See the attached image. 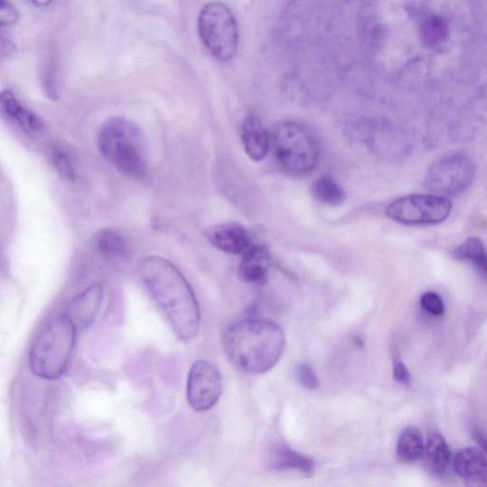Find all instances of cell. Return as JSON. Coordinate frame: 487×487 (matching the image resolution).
<instances>
[{"label":"cell","instance_id":"29","mask_svg":"<svg viewBox=\"0 0 487 487\" xmlns=\"http://www.w3.org/2000/svg\"><path fill=\"white\" fill-rule=\"evenodd\" d=\"M29 2L38 7H46L52 3V0H29Z\"/></svg>","mask_w":487,"mask_h":487},{"label":"cell","instance_id":"2","mask_svg":"<svg viewBox=\"0 0 487 487\" xmlns=\"http://www.w3.org/2000/svg\"><path fill=\"white\" fill-rule=\"evenodd\" d=\"M286 337L273 321L246 319L231 324L223 335V349L239 370L260 374L272 370L283 355Z\"/></svg>","mask_w":487,"mask_h":487},{"label":"cell","instance_id":"18","mask_svg":"<svg viewBox=\"0 0 487 487\" xmlns=\"http://www.w3.org/2000/svg\"><path fill=\"white\" fill-rule=\"evenodd\" d=\"M454 255L459 260L473 264L478 272L487 279V248L480 239H466L455 248Z\"/></svg>","mask_w":487,"mask_h":487},{"label":"cell","instance_id":"17","mask_svg":"<svg viewBox=\"0 0 487 487\" xmlns=\"http://www.w3.org/2000/svg\"><path fill=\"white\" fill-rule=\"evenodd\" d=\"M423 456L432 473L443 474L446 471L450 462V450L439 433H432L428 437Z\"/></svg>","mask_w":487,"mask_h":487},{"label":"cell","instance_id":"21","mask_svg":"<svg viewBox=\"0 0 487 487\" xmlns=\"http://www.w3.org/2000/svg\"><path fill=\"white\" fill-rule=\"evenodd\" d=\"M96 247L108 258H121L127 251V243L120 233L114 229H103L97 233Z\"/></svg>","mask_w":487,"mask_h":487},{"label":"cell","instance_id":"13","mask_svg":"<svg viewBox=\"0 0 487 487\" xmlns=\"http://www.w3.org/2000/svg\"><path fill=\"white\" fill-rule=\"evenodd\" d=\"M455 473L473 483L487 485V459L481 450L463 448L454 460Z\"/></svg>","mask_w":487,"mask_h":487},{"label":"cell","instance_id":"9","mask_svg":"<svg viewBox=\"0 0 487 487\" xmlns=\"http://www.w3.org/2000/svg\"><path fill=\"white\" fill-rule=\"evenodd\" d=\"M222 389L220 369L209 361H196L190 370L187 385V398L192 408L198 412L211 409L220 401Z\"/></svg>","mask_w":487,"mask_h":487},{"label":"cell","instance_id":"20","mask_svg":"<svg viewBox=\"0 0 487 487\" xmlns=\"http://www.w3.org/2000/svg\"><path fill=\"white\" fill-rule=\"evenodd\" d=\"M312 193L317 201L329 206H339L345 201V192L330 176H321L312 186Z\"/></svg>","mask_w":487,"mask_h":487},{"label":"cell","instance_id":"11","mask_svg":"<svg viewBox=\"0 0 487 487\" xmlns=\"http://www.w3.org/2000/svg\"><path fill=\"white\" fill-rule=\"evenodd\" d=\"M208 241L229 255L243 256L252 246L248 230L240 225L225 223L206 230Z\"/></svg>","mask_w":487,"mask_h":487},{"label":"cell","instance_id":"5","mask_svg":"<svg viewBox=\"0 0 487 487\" xmlns=\"http://www.w3.org/2000/svg\"><path fill=\"white\" fill-rule=\"evenodd\" d=\"M197 28L203 45L216 61L227 63L237 56L239 25L225 4L211 2L204 5L198 16Z\"/></svg>","mask_w":487,"mask_h":487},{"label":"cell","instance_id":"6","mask_svg":"<svg viewBox=\"0 0 487 487\" xmlns=\"http://www.w3.org/2000/svg\"><path fill=\"white\" fill-rule=\"evenodd\" d=\"M272 144L279 164L286 172L303 175L317 166V144L302 125L294 121L277 124L273 132Z\"/></svg>","mask_w":487,"mask_h":487},{"label":"cell","instance_id":"25","mask_svg":"<svg viewBox=\"0 0 487 487\" xmlns=\"http://www.w3.org/2000/svg\"><path fill=\"white\" fill-rule=\"evenodd\" d=\"M20 13L10 0L0 3V24L2 27L11 26L19 21Z\"/></svg>","mask_w":487,"mask_h":487},{"label":"cell","instance_id":"14","mask_svg":"<svg viewBox=\"0 0 487 487\" xmlns=\"http://www.w3.org/2000/svg\"><path fill=\"white\" fill-rule=\"evenodd\" d=\"M272 259L267 248L252 245L243 255L239 277L249 284H264L267 280Z\"/></svg>","mask_w":487,"mask_h":487},{"label":"cell","instance_id":"4","mask_svg":"<svg viewBox=\"0 0 487 487\" xmlns=\"http://www.w3.org/2000/svg\"><path fill=\"white\" fill-rule=\"evenodd\" d=\"M98 149L123 174L141 178L148 170L145 137L138 126L124 117L107 120L99 131Z\"/></svg>","mask_w":487,"mask_h":487},{"label":"cell","instance_id":"3","mask_svg":"<svg viewBox=\"0 0 487 487\" xmlns=\"http://www.w3.org/2000/svg\"><path fill=\"white\" fill-rule=\"evenodd\" d=\"M77 332L65 314L49 319L30 347L29 367L33 374L49 381L61 377L73 355Z\"/></svg>","mask_w":487,"mask_h":487},{"label":"cell","instance_id":"16","mask_svg":"<svg viewBox=\"0 0 487 487\" xmlns=\"http://www.w3.org/2000/svg\"><path fill=\"white\" fill-rule=\"evenodd\" d=\"M272 467L276 471H297L306 476H311L314 473L315 464L310 457L298 454L283 445L275 451Z\"/></svg>","mask_w":487,"mask_h":487},{"label":"cell","instance_id":"28","mask_svg":"<svg viewBox=\"0 0 487 487\" xmlns=\"http://www.w3.org/2000/svg\"><path fill=\"white\" fill-rule=\"evenodd\" d=\"M475 440L483 449L484 453L487 454V439L482 435L479 431H474L473 433Z\"/></svg>","mask_w":487,"mask_h":487},{"label":"cell","instance_id":"12","mask_svg":"<svg viewBox=\"0 0 487 487\" xmlns=\"http://www.w3.org/2000/svg\"><path fill=\"white\" fill-rule=\"evenodd\" d=\"M241 140L246 154L255 161L265 159L272 145V138L256 116H249L245 119L241 128Z\"/></svg>","mask_w":487,"mask_h":487},{"label":"cell","instance_id":"22","mask_svg":"<svg viewBox=\"0 0 487 487\" xmlns=\"http://www.w3.org/2000/svg\"><path fill=\"white\" fill-rule=\"evenodd\" d=\"M297 382L305 389L314 390L319 387L318 377L308 364H299L295 370Z\"/></svg>","mask_w":487,"mask_h":487},{"label":"cell","instance_id":"10","mask_svg":"<svg viewBox=\"0 0 487 487\" xmlns=\"http://www.w3.org/2000/svg\"><path fill=\"white\" fill-rule=\"evenodd\" d=\"M104 300V288L100 284L89 286L68 304L65 314L78 332L91 328L96 322Z\"/></svg>","mask_w":487,"mask_h":487},{"label":"cell","instance_id":"8","mask_svg":"<svg viewBox=\"0 0 487 487\" xmlns=\"http://www.w3.org/2000/svg\"><path fill=\"white\" fill-rule=\"evenodd\" d=\"M453 211L448 198L435 194H410L393 201L387 215L407 226L437 225L445 222Z\"/></svg>","mask_w":487,"mask_h":487},{"label":"cell","instance_id":"27","mask_svg":"<svg viewBox=\"0 0 487 487\" xmlns=\"http://www.w3.org/2000/svg\"><path fill=\"white\" fill-rule=\"evenodd\" d=\"M14 52V45L12 43L11 41L5 40L3 37L2 40V55L3 57L11 55Z\"/></svg>","mask_w":487,"mask_h":487},{"label":"cell","instance_id":"19","mask_svg":"<svg viewBox=\"0 0 487 487\" xmlns=\"http://www.w3.org/2000/svg\"><path fill=\"white\" fill-rule=\"evenodd\" d=\"M425 442L421 432L413 426L407 427L397 443V454L407 463H412L423 457Z\"/></svg>","mask_w":487,"mask_h":487},{"label":"cell","instance_id":"1","mask_svg":"<svg viewBox=\"0 0 487 487\" xmlns=\"http://www.w3.org/2000/svg\"><path fill=\"white\" fill-rule=\"evenodd\" d=\"M137 276L158 308L183 341L196 337L201 328V310L191 285L169 260L149 257L137 267Z\"/></svg>","mask_w":487,"mask_h":487},{"label":"cell","instance_id":"7","mask_svg":"<svg viewBox=\"0 0 487 487\" xmlns=\"http://www.w3.org/2000/svg\"><path fill=\"white\" fill-rule=\"evenodd\" d=\"M476 164L471 155L455 153L436 161L427 171L425 187L433 194L456 197L473 184Z\"/></svg>","mask_w":487,"mask_h":487},{"label":"cell","instance_id":"23","mask_svg":"<svg viewBox=\"0 0 487 487\" xmlns=\"http://www.w3.org/2000/svg\"><path fill=\"white\" fill-rule=\"evenodd\" d=\"M422 308L432 315H442L445 312L444 302L439 295L428 292L421 297Z\"/></svg>","mask_w":487,"mask_h":487},{"label":"cell","instance_id":"15","mask_svg":"<svg viewBox=\"0 0 487 487\" xmlns=\"http://www.w3.org/2000/svg\"><path fill=\"white\" fill-rule=\"evenodd\" d=\"M0 106L4 113L25 131L31 133L41 132L43 128L42 119L17 99L14 95L6 89L0 97Z\"/></svg>","mask_w":487,"mask_h":487},{"label":"cell","instance_id":"24","mask_svg":"<svg viewBox=\"0 0 487 487\" xmlns=\"http://www.w3.org/2000/svg\"><path fill=\"white\" fill-rule=\"evenodd\" d=\"M52 164L61 176L67 180H74L76 177L75 170L69 158L62 152L53 153L52 155Z\"/></svg>","mask_w":487,"mask_h":487},{"label":"cell","instance_id":"26","mask_svg":"<svg viewBox=\"0 0 487 487\" xmlns=\"http://www.w3.org/2000/svg\"><path fill=\"white\" fill-rule=\"evenodd\" d=\"M393 375L397 382L408 386L411 383V376L405 366V364L400 360L394 361L393 364Z\"/></svg>","mask_w":487,"mask_h":487}]
</instances>
